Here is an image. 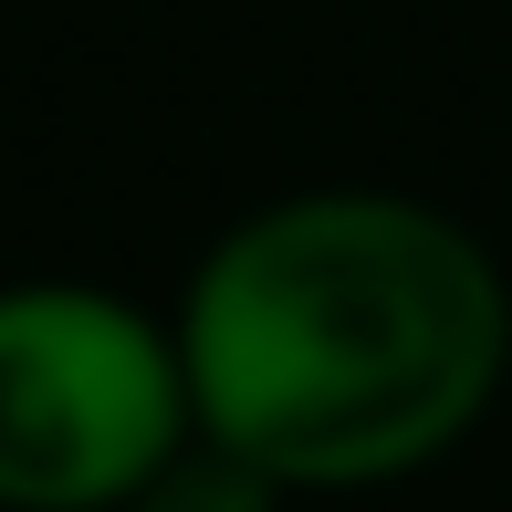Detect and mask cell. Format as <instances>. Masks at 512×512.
<instances>
[{
  "label": "cell",
  "instance_id": "6da1fadb",
  "mask_svg": "<svg viewBox=\"0 0 512 512\" xmlns=\"http://www.w3.org/2000/svg\"><path fill=\"white\" fill-rule=\"evenodd\" d=\"M199 439L283 492L408 481L492 418L512 283L450 209L398 189H304L199 251L178 293Z\"/></svg>",
  "mask_w": 512,
  "mask_h": 512
},
{
  "label": "cell",
  "instance_id": "7a4b0ae2",
  "mask_svg": "<svg viewBox=\"0 0 512 512\" xmlns=\"http://www.w3.org/2000/svg\"><path fill=\"white\" fill-rule=\"evenodd\" d=\"M189 439L178 314L105 283H0V512H126Z\"/></svg>",
  "mask_w": 512,
  "mask_h": 512
},
{
  "label": "cell",
  "instance_id": "3957f363",
  "mask_svg": "<svg viewBox=\"0 0 512 512\" xmlns=\"http://www.w3.org/2000/svg\"><path fill=\"white\" fill-rule=\"evenodd\" d=\"M126 512H283V481L251 471V460L220 450V439H189V450H178Z\"/></svg>",
  "mask_w": 512,
  "mask_h": 512
}]
</instances>
